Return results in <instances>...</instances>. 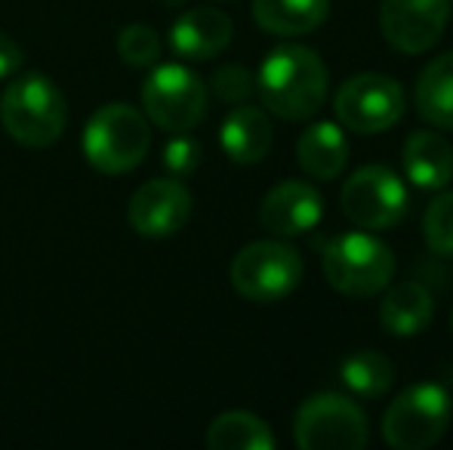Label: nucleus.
<instances>
[{"label": "nucleus", "mask_w": 453, "mask_h": 450, "mask_svg": "<svg viewBox=\"0 0 453 450\" xmlns=\"http://www.w3.org/2000/svg\"><path fill=\"white\" fill-rule=\"evenodd\" d=\"M334 109L342 126L361 133V136H373V133L392 130L404 118L407 99L398 80L376 72H364L342 80V87L336 90Z\"/></svg>", "instance_id": "1a4fd4ad"}, {"label": "nucleus", "mask_w": 453, "mask_h": 450, "mask_svg": "<svg viewBox=\"0 0 453 450\" xmlns=\"http://www.w3.org/2000/svg\"><path fill=\"white\" fill-rule=\"evenodd\" d=\"M68 120L65 96L41 72L19 74L0 96V124L25 149H47L62 136Z\"/></svg>", "instance_id": "f03ea898"}, {"label": "nucleus", "mask_w": 453, "mask_h": 450, "mask_svg": "<svg viewBox=\"0 0 453 450\" xmlns=\"http://www.w3.org/2000/svg\"><path fill=\"white\" fill-rule=\"evenodd\" d=\"M272 120L265 118L263 109L257 105H234L228 118L222 120L219 142L228 161L234 164H259L272 149Z\"/></svg>", "instance_id": "dca6fc26"}, {"label": "nucleus", "mask_w": 453, "mask_h": 450, "mask_svg": "<svg viewBox=\"0 0 453 450\" xmlns=\"http://www.w3.org/2000/svg\"><path fill=\"white\" fill-rule=\"evenodd\" d=\"M145 118L167 133H188L207 114V87L191 68L161 65L142 87Z\"/></svg>", "instance_id": "6e6552de"}, {"label": "nucleus", "mask_w": 453, "mask_h": 450, "mask_svg": "<svg viewBox=\"0 0 453 450\" xmlns=\"http://www.w3.org/2000/svg\"><path fill=\"white\" fill-rule=\"evenodd\" d=\"M219 4H226V0H219Z\"/></svg>", "instance_id": "c756f323"}, {"label": "nucleus", "mask_w": 453, "mask_h": 450, "mask_svg": "<svg viewBox=\"0 0 453 450\" xmlns=\"http://www.w3.org/2000/svg\"><path fill=\"white\" fill-rule=\"evenodd\" d=\"M413 99H417V111L429 124L453 130V53L438 56L423 68Z\"/></svg>", "instance_id": "aec40b11"}, {"label": "nucleus", "mask_w": 453, "mask_h": 450, "mask_svg": "<svg viewBox=\"0 0 453 450\" xmlns=\"http://www.w3.org/2000/svg\"><path fill=\"white\" fill-rule=\"evenodd\" d=\"M423 234L432 253L453 256V192L438 194L423 217Z\"/></svg>", "instance_id": "b1692460"}, {"label": "nucleus", "mask_w": 453, "mask_h": 450, "mask_svg": "<svg viewBox=\"0 0 453 450\" xmlns=\"http://www.w3.org/2000/svg\"><path fill=\"white\" fill-rule=\"evenodd\" d=\"M340 377L349 392L361 398H380L395 379V367L386 355L364 348V352H352L340 367Z\"/></svg>", "instance_id": "4be33fe9"}, {"label": "nucleus", "mask_w": 453, "mask_h": 450, "mask_svg": "<svg viewBox=\"0 0 453 450\" xmlns=\"http://www.w3.org/2000/svg\"><path fill=\"white\" fill-rule=\"evenodd\" d=\"M324 217V198L311 182L287 179L274 186L259 204V223L278 238H299Z\"/></svg>", "instance_id": "ddd939ff"}, {"label": "nucleus", "mask_w": 453, "mask_h": 450, "mask_svg": "<svg viewBox=\"0 0 453 450\" xmlns=\"http://www.w3.org/2000/svg\"><path fill=\"white\" fill-rule=\"evenodd\" d=\"M149 145L151 130L145 114L124 103L102 105L84 126V155L90 167L105 176L136 170L149 155Z\"/></svg>", "instance_id": "7ed1b4c3"}, {"label": "nucleus", "mask_w": 453, "mask_h": 450, "mask_svg": "<svg viewBox=\"0 0 453 450\" xmlns=\"http://www.w3.org/2000/svg\"><path fill=\"white\" fill-rule=\"evenodd\" d=\"M213 93L222 99V103L228 105H241L247 103V99L253 96V90H257V78H253L250 72H247L244 65H222L216 68L213 74Z\"/></svg>", "instance_id": "393cba45"}, {"label": "nucleus", "mask_w": 453, "mask_h": 450, "mask_svg": "<svg viewBox=\"0 0 453 450\" xmlns=\"http://www.w3.org/2000/svg\"><path fill=\"white\" fill-rule=\"evenodd\" d=\"M191 217V192L180 179H151L136 188L127 207L133 232L142 238H170L188 223Z\"/></svg>", "instance_id": "f8f14e48"}, {"label": "nucleus", "mask_w": 453, "mask_h": 450, "mask_svg": "<svg viewBox=\"0 0 453 450\" xmlns=\"http://www.w3.org/2000/svg\"><path fill=\"white\" fill-rule=\"evenodd\" d=\"M118 56L133 68H151L161 56V37L149 25H127L118 37Z\"/></svg>", "instance_id": "5701e85b"}, {"label": "nucleus", "mask_w": 453, "mask_h": 450, "mask_svg": "<svg viewBox=\"0 0 453 450\" xmlns=\"http://www.w3.org/2000/svg\"><path fill=\"white\" fill-rule=\"evenodd\" d=\"M401 164H404L407 179L426 192H438L453 179V149L435 130L411 133L404 142Z\"/></svg>", "instance_id": "2eb2a0df"}, {"label": "nucleus", "mask_w": 453, "mask_h": 450, "mask_svg": "<svg viewBox=\"0 0 453 450\" xmlns=\"http://www.w3.org/2000/svg\"><path fill=\"white\" fill-rule=\"evenodd\" d=\"M296 161L311 179H336L349 164V139L330 120L311 124L296 142Z\"/></svg>", "instance_id": "f3484780"}, {"label": "nucleus", "mask_w": 453, "mask_h": 450, "mask_svg": "<svg viewBox=\"0 0 453 450\" xmlns=\"http://www.w3.org/2000/svg\"><path fill=\"white\" fill-rule=\"evenodd\" d=\"M453 401L441 383L404 389L382 414V439L395 450H426L448 432Z\"/></svg>", "instance_id": "20e7f679"}, {"label": "nucleus", "mask_w": 453, "mask_h": 450, "mask_svg": "<svg viewBox=\"0 0 453 450\" xmlns=\"http://www.w3.org/2000/svg\"><path fill=\"white\" fill-rule=\"evenodd\" d=\"M450 12H453V0H450Z\"/></svg>", "instance_id": "c85d7f7f"}, {"label": "nucleus", "mask_w": 453, "mask_h": 450, "mask_svg": "<svg viewBox=\"0 0 453 450\" xmlns=\"http://www.w3.org/2000/svg\"><path fill=\"white\" fill-rule=\"evenodd\" d=\"M324 278L346 296H376L395 275V256L380 238L349 232L330 240L321 259Z\"/></svg>", "instance_id": "39448f33"}, {"label": "nucleus", "mask_w": 453, "mask_h": 450, "mask_svg": "<svg viewBox=\"0 0 453 450\" xmlns=\"http://www.w3.org/2000/svg\"><path fill=\"white\" fill-rule=\"evenodd\" d=\"M164 164H167V170L173 176L195 173V170L201 167V145H197L195 139L176 133V139L167 145V151H164Z\"/></svg>", "instance_id": "a878e982"}, {"label": "nucleus", "mask_w": 453, "mask_h": 450, "mask_svg": "<svg viewBox=\"0 0 453 450\" xmlns=\"http://www.w3.org/2000/svg\"><path fill=\"white\" fill-rule=\"evenodd\" d=\"M22 68V47L10 34L0 31V80L12 78Z\"/></svg>", "instance_id": "bb28decb"}, {"label": "nucleus", "mask_w": 453, "mask_h": 450, "mask_svg": "<svg viewBox=\"0 0 453 450\" xmlns=\"http://www.w3.org/2000/svg\"><path fill=\"white\" fill-rule=\"evenodd\" d=\"M435 302L419 281L395 284L380 306V324L392 337H417L432 324Z\"/></svg>", "instance_id": "a211bd4d"}, {"label": "nucleus", "mask_w": 453, "mask_h": 450, "mask_svg": "<svg viewBox=\"0 0 453 450\" xmlns=\"http://www.w3.org/2000/svg\"><path fill=\"white\" fill-rule=\"evenodd\" d=\"M303 271V256L290 244L257 240V244H247L244 250H238V256L232 259V269H228V278L244 300L272 306V302H280L299 287Z\"/></svg>", "instance_id": "423d86ee"}, {"label": "nucleus", "mask_w": 453, "mask_h": 450, "mask_svg": "<svg viewBox=\"0 0 453 450\" xmlns=\"http://www.w3.org/2000/svg\"><path fill=\"white\" fill-rule=\"evenodd\" d=\"M330 16V0H253V19L274 37H299Z\"/></svg>", "instance_id": "6ab92c4d"}, {"label": "nucleus", "mask_w": 453, "mask_h": 450, "mask_svg": "<svg viewBox=\"0 0 453 450\" xmlns=\"http://www.w3.org/2000/svg\"><path fill=\"white\" fill-rule=\"evenodd\" d=\"M293 439L303 450H361L367 445V416L352 398L321 392L296 410Z\"/></svg>", "instance_id": "0eeeda50"}, {"label": "nucleus", "mask_w": 453, "mask_h": 450, "mask_svg": "<svg viewBox=\"0 0 453 450\" xmlns=\"http://www.w3.org/2000/svg\"><path fill=\"white\" fill-rule=\"evenodd\" d=\"M210 450H272L274 435L269 423L247 410H228L219 414L207 429Z\"/></svg>", "instance_id": "412c9836"}, {"label": "nucleus", "mask_w": 453, "mask_h": 450, "mask_svg": "<svg viewBox=\"0 0 453 450\" xmlns=\"http://www.w3.org/2000/svg\"><path fill=\"white\" fill-rule=\"evenodd\" d=\"M342 213L358 228H392L407 213V186L395 170L382 164H367L355 170L342 186Z\"/></svg>", "instance_id": "9d476101"}, {"label": "nucleus", "mask_w": 453, "mask_h": 450, "mask_svg": "<svg viewBox=\"0 0 453 450\" xmlns=\"http://www.w3.org/2000/svg\"><path fill=\"white\" fill-rule=\"evenodd\" d=\"M232 43V19L216 6L185 10L170 28V47L191 62H207Z\"/></svg>", "instance_id": "4468645a"}, {"label": "nucleus", "mask_w": 453, "mask_h": 450, "mask_svg": "<svg viewBox=\"0 0 453 450\" xmlns=\"http://www.w3.org/2000/svg\"><path fill=\"white\" fill-rule=\"evenodd\" d=\"M263 105L284 120H305L327 99V68L321 56L299 43H284L265 56L257 74Z\"/></svg>", "instance_id": "f257e3e1"}, {"label": "nucleus", "mask_w": 453, "mask_h": 450, "mask_svg": "<svg viewBox=\"0 0 453 450\" xmlns=\"http://www.w3.org/2000/svg\"><path fill=\"white\" fill-rule=\"evenodd\" d=\"M450 0H382L380 31L398 53H426L444 34Z\"/></svg>", "instance_id": "9b49d317"}, {"label": "nucleus", "mask_w": 453, "mask_h": 450, "mask_svg": "<svg viewBox=\"0 0 453 450\" xmlns=\"http://www.w3.org/2000/svg\"><path fill=\"white\" fill-rule=\"evenodd\" d=\"M450 327H453V312H450Z\"/></svg>", "instance_id": "cd10ccee"}]
</instances>
